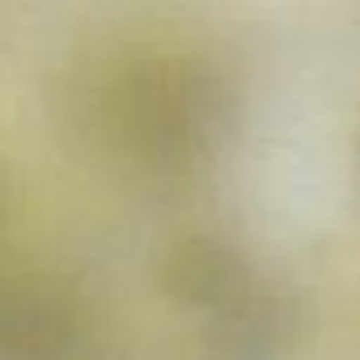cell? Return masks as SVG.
I'll list each match as a JSON object with an SVG mask.
<instances>
[{
  "label": "cell",
  "instance_id": "5",
  "mask_svg": "<svg viewBox=\"0 0 360 360\" xmlns=\"http://www.w3.org/2000/svg\"><path fill=\"white\" fill-rule=\"evenodd\" d=\"M356 161H360V144H356Z\"/></svg>",
  "mask_w": 360,
  "mask_h": 360
},
{
  "label": "cell",
  "instance_id": "3",
  "mask_svg": "<svg viewBox=\"0 0 360 360\" xmlns=\"http://www.w3.org/2000/svg\"><path fill=\"white\" fill-rule=\"evenodd\" d=\"M0 360H94L85 309L43 276L0 271Z\"/></svg>",
  "mask_w": 360,
  "mask_h": 360
},
{
  "label": "cell",
  "instance_id": "4",
  "mask_svg": "<svg viewBox=\"0 0 360 360\" xmlns=\"http://www.w3.org/2000/svg\"><path fill=\"white\" fill-rule=\"evenodd\" d=\"M9 212H13V200H9V174H5V165H0V242H5V233H9Z\"/></svg>",
  "mask_w": 360,
  "mask_h": 360
},
{
  "label": "cell",
  "instance_id": "2",
  "mask_svg": "<svg viewBox=\"0 0 360 360\" xmlns=\"http://www.w3.org/2000/svg\"><path fill=\"white\" fill-rule=\"evenodd\" d=\"M161 288L195 326L200 360H297L301 305L221 229L183 233L161 259Z\"/></svg>",
  "mask_w": 360,
  "mask_h": 360
},
{
  "label": "cell",
  "instance_id": "1",
  "mask_svg": "<svg viewBox=\"0 0 360 360\" xmlns=\"http://www.w3.org/2000/svg\"><path fill=\"white\" fill-rule=\"evenodd\" d=\"M68 127L144 187H191L238 148L246 94L238 72L200 47H148L89 72L64 98Z\"/></svg>",
  "mask_w": 360,
  "mask_h": 360
}]
</instances>
